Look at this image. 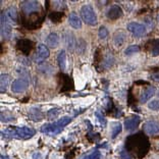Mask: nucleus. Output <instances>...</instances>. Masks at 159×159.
I'll return each instance as SVG.
<instances>
[{"label":"nucleus","instance_id":"obj_37","mask_svg":"<svg viewBox=\"0 0 159 159\" xmlns=\"http://www.w3.org/2000/svg\"><path fill=\"white\" fill-rule=\"evenodd\" d=\"M158 20H159V16H158Z\"/></svg>","mask_w":159,"mask_h":159},{"label":"nucleus","instance_id":"obj_8","mask_svg":"<svg viewBox=\"0 0 159 159\" xmlns=\"http://www.w3.org/2000/svg\"><path fill=\"white\" fill-rule=\"evenodd\" d=\"M126 28H128V30L131 32L135 37H142V36L146 33V27L142 24L136 23V21L129 23Z\"/></svg>","mask_w":159,"mask_h":159},{"label":"nucleus","instance_id":"obj_7","mask_svg":"<svg viewBox=\"0 0 159 159\" xmlns=\"http://www.w3.org/2000/svg\"><path fill=\"white\" fill-rule=\"evenodd\" d=\"M29 87V81L26 78H20L14 80L11 84V91L13 93H21L25 92Z\"/></svg>","mask_w":159,"mask_h":159},{"label":"nucleus","instance_id":"obj_9","mask_svg":"<svg viewBox=\"0 0 159 159\" xmlns=\"http://www.w3.org/2000/svg\"><path fill=\"white\" fill-rule=\"evenodd\" d=\"M143 131L146 133L147 135L154 136L159 134V121L156 120H149L144 124Z\"/></svg>","mask_w":159,"mask_h":159},{"label":"nucleus","instance_id":"obj_29","mask_svg":"<svg viewBox=\"0 0 159 159\" xmlns=\"http://www.w3.org/2000/svg\"><path fill=\"white\" fill-rule=\"evenodd\" d=\"M60 113V109L59 108H52V109H50L48 112H47V117L49 119H53L57 117Z\"/></svg>","mask_w":159,"mask_h":159},{"label":"nucleus","instance_id":"obj_23","mask_svg":"<svg viewBox=\"0 0 159 159\" xmlns=\"http://www.w3.org/2000/svg\"><path fill=\"white\" fill-rule=\"evenodd\" d=\"M125 40V35L122 33L121 31H118L116 33L114 34V37H113V41L115 43V45L116 46H121L124 44Z\"/></svg>","mask_w":159,"mask_h":159},{"label":"nucleus","instance_id":"obj_26","mask_svg":"<svg viewBox=\"0 0 159 159\" xmlns=\"http://www.w3.org/2000/svg\"><path fill=\"white\" fill-rule=\"evenodd\" d=\"M62 16H63V12H60V11H53L52 13L49 14V19L51 20V21H53V23H59V21H61Z\"/></svg>","mask_w":159,"mask_h":159},{"label":"nucleus","instance_id":"obj_13","mask_svg":"<svg viewBox=\"0 0 159 159\" xmlns=\"http://www.w3.org/2000/svg\"><path fill=\"white\" fill-rule=\"evenodd\" d=\"M60 84H61V89L60 92H64V91H70L71 89L74 88V82L73 80L70 78V75H60Z\"/></svg>","mask_w":159,"mask_h":159},{"label":"nucleus","instance_id":"obj_25","mask_svg":"<svg viewBox=\"0 0 159 159\" xmlns=\"http://www.w3.org/2000/svg\"><path fill=\"white\" fill-rule=\"evenodd\" d=\"M11 120H14V116L10 111L2 110L1 111V121L2 122H10Z\"/></svg>","mask_w":159,"mask_h":159},{"label":"nucleus","instance_id":"obj_17","mask_svg":"<svg viewBox=\"0 0 159 159\" xmlns=\"http://www.w3.org/2000/svg\"><path fill=\"white\" fill-rule=\"evenodd\" d=\"M28 116L33 121H40L44 117V114H43L41 109H39V108H31L28 111Z\"/></svg>","mask_w":159,"mask_h":159},{"label":"nucleus","instance_id":"obj_21","mask_svg":"<svg viewBox=\"0 0 159 159\" xmlns=\"http://www.w3.org/2000/svg\"><path fill=\"white\" fill-rule=\"evenodd\" d=\"M57 63L61 70H64L66 68V53L64 50H61L57 55Z\"/></svg>","mask_w":159,"mask_h":159},{"label":"nucleus","instance_id":"obj_11","mask_svg":"<svg viewBox=\"0 0 159 159\" xmlns=\"http://www.w3.org/2000/svg\"><path fill=\"white\" fill-rule=\"evenodd\" d=\"M1 16L4 17L9 24H14V23H16V20H17V9L14 6H11V7H9V8H7L5 11L1 12Z\"/></svg>","mask_w":159,"mask_h":159},{"label":"nucleus","instance_id":"obj_32","mask_svg":"<svg viewBox=\"0 0 159 159\" xmlns=\"http://www.w3.org/2000/svg\"><path fill=\"white\" fill-rule=\"evenodd\" d=\"M98 36L100 39H105L107 36H108V30L105 27H101L99 29V32H98Z\"/></svg>","mask_w":159,"mask_h":159},{"label":"nucleus","instance_id":"obj_6","mask_svg":"<svg viewBox=\"0 0 159 159\" xmlns=\"http://www.w3.org/2000/svg\"><path fill=\"white\" fill-rule=\"evenodd\" d=\"M34 46V42L29 39H20L16 43V49L25 55H28L33 51Z\"/></svg>","mask_w":159,"mask_h":159},{"label":"nucleus","instance_id":"obj_35","mask_svg":"<svg viewBox=\"0 0 159 159\" xmlns=\"http://www.w3.org/2000/svg\"><path fill=\"white\" fill-rule=\"evenodd\" d=\"M120 157H121V159H132L133 156L125 149V150H122L120 152Z\"/></svg>","mask_w":159,"mask_h":159},{"label":"nucleus","instance_id":"obj_31","mask_svg":"<svg viewBox=\"0 0 159 159\" xmlns=\"http://www.w3.org/2000/svg\"><path fill=\"white\" fill-rule=\"evenodd\" d=\"M96 116H97V118H98V120H99V122L101 124V125L105 126V125H106V119H105V117H104L103 113L101 112L100 110H97L96 111Z\"/></svg>","mask_w":159,"mask_h":159},{"label":"nucleus","instance_id":"obj_34","mask_svg":"<svg viewBox=\"0 0 159 159\" xmlns=\"http://www.w3.org/2000/svg\"><path fill=\"white\" fill-rule=\"evenodd\" d=\"M150 78H151V80H153L154 82L159 83V70L153 71V73H151L150 74Z\"/></svg>","mask_w":159,"mask_h":159},{"label":"nucleus","instance_id":"obj_2","mask_svg":"<svg viewBox=\"0 0 159 159\" xmlns=\"http://www.w3.org/2000/svg\"><path fill=\"white\" fill-rule=\"evenodd\" d=\"M35 135V129L28 126H10L1 131V136L4 139L28 140Z\"/></svg>","mask_w":159,"mask_h":159},{"label":"nucleus","instance_id":"obj_36","mask_svg":"<svg viewBox=\"0 0 159 159\" xmlns=\"http://www.w3.org/2000/svg\"><path fill=\"white\" fill-rule=\"evenodd\" d=\"M1 159H10L8 156H5V155H1Z\"/></svg>","mask_w":159,"mask_h":159},{"label":"nucleus","instance_id":"obj_27","mask_svg":"<svg viewBox=\"0 0 159 159\" xmlns=\"http://www.w3.org/2000/svg\"><path fill=\"white\" fill-rule=\"evenodd\" d=\"M151 54H152V56L159 55V40L152 41V45H151Z\"/></svg>","mask_w":159,"mask_h":159},{"label":"nucleus","instance_id":"obj_16","mask_svg":"<svg viewBox=\"0 0 159 159\" xmlns=\"http://www.w3.org/2000/svg\"><path fill=\"white\" fill-rule=\"evenodd\" d=\"M11 24H9L4 17L1 16V36L4 39H9L11 36Z\"/></svg>","mask_w":159,"mask_h":159},{"label":"nucleus","instance_id":"obj_20","mask_svg":"<svg viewBox=\"0 0 159 159\" xmlns=\"http://www.w3.org/2000/svg\"><path fill=\"white\" fill-rule=\"evenodd\" d=\"M10 84V77L7 74H2L0 77V91L5 92Z\"/></svg>","mask_w":159,"mask_h":159},{"label":"nucleus","instance_id":"obj_28","mask_svg":"<svg viewBox=\"0 0 159 159\" xmlns=\"http://www.w3.org/2000/svg\"><path fill=\"white\" fill-rule=\"evenodd\" d=\"M140 51V47L138 45H132L128 47L125 50V55H132L134 53H137Z\"/></svg>","mask_w":159,"mask_h":159},{"label":"nucleus","instance_id":"obj_1","mask_svg":"<svg viewBox=\"0 0 159 159\" xmlns=\"http://www.w3.org/2000/svg\"><path fill=\"white\" fill-rule=\"evenodd\" d=\"M125 147L132 156L141 159L150 150V142L146 135L142 133H137L126 138Z\"/></svg>","mask_w":159,"mask_h":159},{"label":"nucleus","instance_id":"obj_30","mask_svg":"<svg viewBox=\"0 0 159 159\" xmlns=\"http://www.w3.org/2000/svg\"><path fill=\"white\" fill-rule=\"evenodd\" d=\"M101 156V153L99 150H95L94 152L90 153L89 155H87V156H85L83 159H99Z\"/></svg>","mask_w":159,"mask_h":159},{"label":"nucleus","instance_id":"obj_5","mask_svg":"<svg viewBox=\"0 0 159 159\" xmlns=\"http://www.w3.org/2000/svg\"><path fill=\"white\" fill-rule=\"evenodd\" d=\"M40 10H41V5L38 1H24L21 3V11L25 16L40 13Z\"/></svg>","mask_w":159,"mask_h":159},{"label":"nucleus","instance_id":"obj_22","mask_svg":"<svg viewBox=\"0 0 159 159\" xmlns=\"http://www.w3.org/2000/svg\"><path fill=\"white\" fill-rule=\"evenodd\" d=\"M64 40H66V46L70 48V50H73L75 47H77V41H75V39L74 37L73 34L68 33L64 36Z\"/></svg>","mask_w":159,"mask_h":159},{"label":"nucleus","instance_id":"obj_15","mask_svg":"<svg viewBox=\"0 0 159 159\" xmlns=\"http://www.w3.org/2000/svg\"><path fill=\"white\" fill-rule=\"evenodd\" d=\"M122 13H124V12H122V9L118 5H112L109 9L107 10L106 16L109 20H114L119 19V17H121Z\"/></svg>","mask_w":159,"mask_h":159},{"label":"nucleus","instance_id":"obj_10","mask_svg":"<svg viewBox=\"0 0 159 159\" xmlns=\"http://www.w3.org/2000/svg\"><path fill=\"white\" fill-rule=\"evenodd\" d=\"M141 118L139 115H132V116H129L128 118H125V128L126 131L129 132H133L134 129H136L138 128V125H140Z\"/></svg>","mask_w":159,"mask_h":159},{"label":"nucleus","instance_id":"obj_12","mask_svg":"<svg viewBox=\"0 0 159 159\" xmlns=\"http://www.w3.org/2000/svg\"><path fill=\"white\" fill-rule=\"evenodd\" d=\"M50 52L48 47L44 44H39L37 47V57H35L36 62H41L44 59H46L47 57H49Z\"/></svg>","mask_w":159,"mask_h":159},{"label":"nucleus","instance_id":"obj_14","mask_svg":"<svg viewBox=\"0 0 159 159\" xmlns=\"http://www.w3.org/2000/svg\"><path fill=\"white\" fill-rule=\"evenodd\" d=\"M155 94V88L152 86H148L147 88H145L140 94V99L139 101L141 103H145L147 102L150 98H152Z\"/></svg>","mask_w":159,"mask_h":159},{"label":"nucleus","instance_id":"obj_3","mask_svg":"<svg viewBox=\"0 0 159 159\" xmlns=\"http://www.w3.org/2000/svg\"><path fill=\"white\" fill-rule=\"evenodd\" d=\"M70 121H71V117L63 116L59 118L58 120L51 122V124H45L44 125H42L41 132L47 134V135H57V134H60V132L68 124H70Z\"/></svg>","mask_w":159,"mask_h":159},{"label":"nucleus","instance_id":"obj_4","mask_svg":"<svg viewBox=\"0 0 159 159\" xmlns=\"http://www.w3.org/2000/svg\"><path fill=\"white\" fill-rule=\"evenodd\" d=\"M82 20L89 26H96L97 25V16L94 11L93 7L89 4H85L81 8Z\"/></svg>","mask_w":159,"mask_h":159},{"label":"nucleus","instance_id":"obj_19","mask_svg":"<svg viewBox=\"0 0 159 159\" xmlns=\"http://www.w3.org/2000/svg\"><path fill=\"white\" fill-rule=\"evenodd\" d=\"M68 23H70L71 28L77 29V30L82 28V20H80V17L74 12L70 13V16H68Z\"/></svg>","mask_w":159,"mask_h":159},{"label":"nucleus","instance_id":"obj_18","mask_svg":"<svg viewBox=\"0 0 159 159\" xmlns=\"http://www.w3.org/2000/svg\"><path fill=\"white\" fill-rule=\"evenodd\" d=\"M46 44L48 45L50 48H55V47H57L59 44V36L56 33H50L46 39Z\"/></svg>","mask_w":159,"mask_h":159},{"label":"nucleus","instance_id":"obj_24","mask_svg":"<svg viewBox=\"0 0 159 159\" xmlns=\"http://www.w3.org/2000/svg\"><path fill=\"white\" fill-rule=\"evenodd\" d=\"M121 129L122 126L119 122H113L112 125H111V138H116V136L121 132Z\"/></svg>","mask_w":159,"mask_h":159},{"label":"nucleus","instance_id":"obj_33","mask_svg":"<svg viewBox=\"0 0 159 159\" xmlns=\"http://www.w3.org/2000/svg\"><path fill=\"white\" fill-rule=\"evenodd\" d=\"M148 107L150 109L155 110V111H159V100H153L148 104Z\"/></svg>","mask_w":159,"mask_h":159}]
</instances>
